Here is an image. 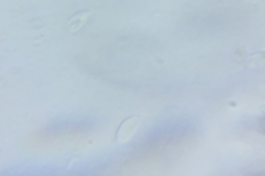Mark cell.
<instances>
[{
    "label": "cell",
    "instance_id": "1",
    "mask_svg": "<svg viewBox=\"0 0 265 176\" xmlns=\"http://www.w3.org/2000/svg\"><path fill=\"white\" fill-rule=\"evenodd\" d=\"M139 123V116H130V118H127L126 121L120 125V128H118V131L115 134V141L116 143H127L133 136V134L136 132Z\"/></svg>",
    "mask_w": 265,
    "mask_h": 176
},
{
    "label": "cell",
    "instance_id": "2",
    "mask_svg": "<svg viewBox=\"0 0 265 176\" xmlns=\"http://www.w3.org/2000/svg\"><path fill=\"white\" fill-rule=\"evenodd\" d=\"M90 14H92L90 11H83V12L72 15L70 18V21H68V28H70L71 32H77L78 29H81L87 24V21L90 18Z\"/></svg>",
    "mask_w": 265,
    "mask_h": 176
},
{
    "label": "cell",
    "instance_id": "3",
    "mask_svg": "<svg viewBox=\"0 0 265 176\" xmlns=\"http://www.w3.org/2000/svg\"><path fill=\"white\" fill-rule=\"evenodd\" d=\"M264 56H262V53H256L253 54L251 57V60H249V66H255V62L258 60V63H256V66H259V65H262L264 63V59H262Z\"/></svg>",
    "mask_w": 265,
    "mask_h": 176
}]
</instances>
